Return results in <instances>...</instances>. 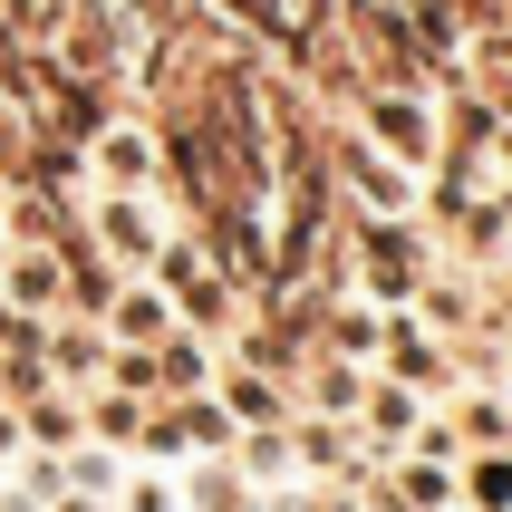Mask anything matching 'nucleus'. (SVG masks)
<instances>
[{
  "instance_id": "nucleus-13",
  "label": "nucleus",
  "mask_w": 512,
  "mask_h": 512,
  "mask_svg": "<svg viewBox=\"0 0 512 512\" xmlns=\"http://www.w3.org/2000/svg\"><path fill=\"white\" fill-rule=\"evenodd\" d=\"M20 455H29V435H20V406H0V474H10Z\"/></svg>"
},
{
  "instance_id": "nucleus-11",
  "label": "nucleus",
  "mask_w": 512,
  "mask_h": 512,
  "mask_svg": "<svg viewBox=\"0 0 512 512\" xmlns=\"http://www.w3.org/2000/svg\"><path fill=\"white\" fill-rule=\"evenodd\" d=\"M455 493L474 512H512V445H484V455L455 464Z\"/></svg>"
},
{
  "instance_id": "nucleus-4",
  "label": "nucleus",
  "mask_w": 512,
  "mask_h": 512,
  "mask_svg": "<svg viewBox=\"0 0 512 512\" xmlns=\"http://www.w3.org/2000/svg\"><path fill=\"white\" fill-rule=\"evenodd\" d=\"M329 184H339L348 213H377V223H416V213H426V174H406L397 155H377L358 126L329 136Z\"/></svg>"
},
{
  "instance_id": "nucleus-10",
  "label": "nucleus",
  "mask_w": 512,
  "mask_h": 512,
  "mask_svg": "<svg viewBox=\"0 0 512 512\" xmlns=\"http://www.w3.org/2000/svg\"><path fill=\"white\" fill-rule=\"evenodd\" d=\"M20 435H29V455H68V445H87V397H68V387L20 397Z\"/></svg>"
},
{
  "instance_id": "nucleus-3",
  "label": "nucleus",
  "mask_w": 512,
  "mask_h": 512,
  "mask_svg": "<svg viewBox=\"0 0 512 512\" xmlns=\"http://www.w3.org/2000/svg\"><path fill=\"white\" fill-rule=\"evenodd\" d=\"M358 136H368L377 155H397L406 174H426L435 155H445V107H435L416 78H377V87H358Z\"/></svg>"
},
{
  "instance_id": "nucleus-6",
  "label": "nucleus",
  "mask_w": 512,
  "mask_h": 512,
  "mask_svg": "<svg viewBox=\"0 0 512 512\" xmlns=\"http://www.w3.org/2000/svg\"><path fill=\"white\" fill-rule=\"evenodd\" d=\"M87 184H116V194H165V136L155 116L116 107L97 136H87Z\"/></svg>"
},
{
  "instance_id": "nucleus-2",
  "label": "nucleus",
  "mask_w": 512,
  "mask_h": 512,
  "mask_svg": "<svg viewBox=\"0 0 512 512\" xmlns=\"http://www.w3.org/2000/svg\"><path fill=\"white\" fill-rule=\"evenodd\" d=\"M435 261H445V242H426V213H416V223L348 213V281H358V300L406 310V300H416V281H426Z\"/></svg>"
},
{
  "instance_id": "nucleus-1",
  "label": "nucleus",
  "mask_w": 512,
  "mask_h": 512,
  "mask_svg": "<svg viewBox=\"0 0 512 512\" xmlns=\"http://www.w3.org/2000/svg\"><path fill=\"white\" fill-rule=\"evenodd\" d=\"M145 281L165 290L174 319H184V329H203V339H232V319L252 310V300H242V281H232L223 261L203 252V232H194V223H174V232H165V252L145 261Z\"/></svg>"
},
{
  "instance_id": "nucleus-7",
  "label": "nucleus",
  "mask_w": 512,
  "mask_h": 512,
  "mask_svg": "<svg viewBox=\"0 0 512 512\" xmlns=\"http://www.w3.org/2000/svg\"><path fill=\"white\" fill-rule=\"evenodd\" d=\"M406 310L426 319L435 339H474V329H484V290H474V271H464V261H435L426 281H416V300H406Z\"/></svg>"
},
{
  "instance_id": "nucleus-9",
  "label": "nucleus",
  "mask_w": 512,
  "mask_h": 512,
  "mask_svg": "<svg viewBox=\"0 0 512 512\" xmlns=\"http://www.w3.org/2000/svg\"><path fill=\"white\" fill-rule=\"evenodd\" d=\"M97 329H107L116 348H165L174 329H184V319H174V300L155 281H145V271H126V290H116L107 310H97Z\"/></svg>"
},
{
  "instance_id": "nucleus-14",
  "label": "nucleus",
  "mask_w": 512,
  "mask_h": 512,
  "mask_svg": "<svg viewBox=\"0 0 512 512\" xmlns=\"http://www.w3.org/2000/svg\"><path fill=\"white\" fill-rule=\"evenodd\" d=\"M0 261H10V232H0Z\"/></svg>"
},
{
  "instance_id": "nucleus-12",
  "label": "nucleus",
  "mask_w": 512,
  "mask_h": 512,
  "mask_svg": "<svg viewBox=\"0 0 512 512\" xmlns=\"http://www.w3.org/2000/svg\"><path fill=\"white\" fill-rule=\"evenodd\" d=\"M455 435H464V455L512 445V406H503V397H464V406H455Z\"/></svg>"
},
{
  "instance_id": "nucleus-8",
  "label": "nucleus",
  "mask_w": 512,
  "mask_h": 512,
  "mask_svg": "<svg viewBox=\"0 0 512 512\" xmlns=\"http://www.w3.org/2000/svg\"><path fill=\"white\" fill-rule=\"evenodd\" d=\"M0 300L20 319H58L68 310V271H58L49 242H10V261H0Z\"/></svg>"
},
{
  "instance_id": "nucleus-5",
  "label": "nucleus",
  "mask_w": 512,
  "mask_h": 512,
  "mask_svg": "<svg viewBox=\"0 0 512 512\" xmlns=\"http://www.w3.org/2000/svg\"><path fill=\"white\" fill-rule=\"evenodd\" d=\"M78 223H87V242H97L116 271H145V261L165 252V232H174V203H165V194H116V184H87V194H78Z\"/></svg>"
}]
</instances>
